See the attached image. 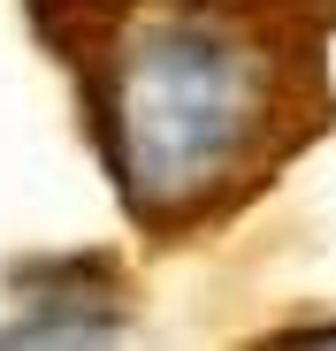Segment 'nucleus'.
<instances>
[{"label": "nucleus", "instance_id": "nucleus-1", "mask_svg": "<svg viewBox=\"0 0 336 351\" xmlns=\"http://www.w3.org/2000/svg\"><path fill=\"white\" fill-rule=\"evenodd\" d=\"M153 245L252 206L328 123V0H31Z\"/></svg>", "mask_w": 336, "mask_h": 351}, {"label": "nucleus", "instance_id": "nucleus-2", "mask_svg": "<svg viewBox=\"0 0 336 351\" xmlns=\"http://www.w3.org/2000/svg\"><path fill=\"white\" fill-rule=\"evenodd\" d=\"M291 343H336V328H291Z\"/></svg>", "mask_w": 336, "mask_h": 351}]
</instances>
